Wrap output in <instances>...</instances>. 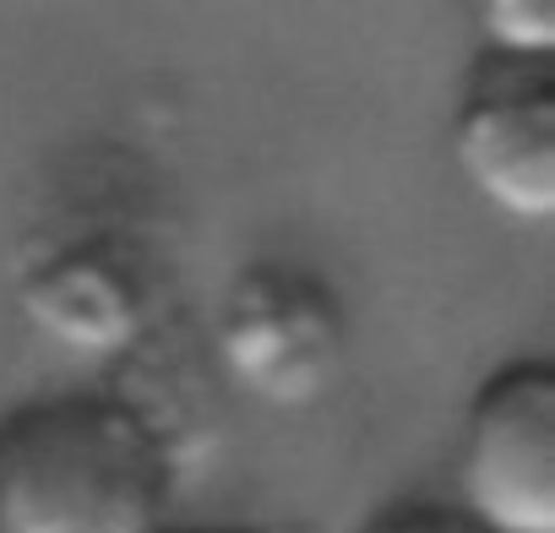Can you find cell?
<instances>
[{
  "instance_id": "cell-1",
  "label": "cell",
  "mask_w": 555,
  "mask_h": 533,
  "mask_svg": "<svg viewBox=\"0 0 555 533\" xmlns=\"http://www.w3.org/2000/svg\"><path fill=\"white\" fill-rule=\"evenodd\" d=\"M175 435L120 387L39 392L0 414V533H164Z\"/></svg>"
},
{
  "instance_id": "cell-2",
  "label": "cell",
  "mask_w": 555,
  "mask_h": 533,
  "mask_svg": "<svg viewBox=\"0 0 555 533\" xmlns=\"http://www.w3.org/2000/svg\"><path fill=\"white\" fill-rule=\"evenodd\" d=\"M17 300L28 322L82 354H131L169 300V261L158 245L120 223L44 229L17 266Z\"/></svg>"
},
{
  "instance_id": "cell-3",
  "label": "cell",
  "mask_w": 555,
  "mask_h": 533,
  "mask_svg": "<svg viewBox=\"0 0 555 533\" xmlns=\"http://www.w3.org/2000/svg\"><path fill=\"white\" fill-rule=\"evenodd\" d=\"M207 343L240 392L272 408H306L344 370V300L311 266L245 261L212 311Z\"/></svg>"
},
{
  "instance_id": "cell-4",
  "label": "cell",
  "mask_w": 555,
  "mask_h": 533,
  "mask_svg": "<svg viewBox=\"0 0 555 533\" xmlns=\"http://www.w3.org/2000/svg\"><path fill=\"white\" fill-rule=\"evenodd\" d=\"M457 506L495 533H555V370L512 360L463 414Z\"/></svg>"
},
{
  "instance_id": "cell-5",
  "label": "cell",
  "mask_w": 555,
  "mask_h": 533,
  "mask_svg": "<svg viewBox=\"0 0 555 533\" xmlns=\"http://www.w3.org/2000/svg\"><path fill=\"white\" fill-rule=\"evenodd\" d=\"M463 180L517 223L555 212V72L550 61L479 55L452 120Z\"/></svg>"
},
{
  "instance_id": "cell-6",
  "label": "cell",
  "mask_w": 555,
  "mask_h": 533,
  "mask_svg": "<svg viewBox=\"0 0 555 533\" xmlns=\"http://www.w3.org/2000/svg\"><path fill=\"white\" fill-rule=\"evenodd\" d=\"M479 39L490 55H517V61H550L555 55V12L544 0H495L479 12Z\"/></svg>"
},
{
  "instance_id": "cell-7",
  "label": "cell",
  "mask_w": 555,
  "mask_h": 533,
  "mask_svg": "<svg viewBox=\"0 0 555 533\" xmlns=\"http://www.w3.org/2000/svg\"><path fill=\"white\" fill-rule=\"evenodd\" d=\"M360 533H495V528L468 517L457 500H420V495H409V500L382 506Z\"/></svg>"
},
{
  "instance_id": "cell-8",
  "label": "cell",
  "mask_w": 555,
  "mask_h": 533,
  "mask_svg": "<svg viewBox=\"0 0 555 533\" xmlns=\"http://www.w3.org/2000/svg\"><path fill=\"white\" fill-rule=\"evenodd\" d=\"M164 533H267V528H234V522H218V528H164Z\"/></svg>"
}]
</instances>
